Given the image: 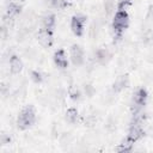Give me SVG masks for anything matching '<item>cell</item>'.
<instances>
[{
    "label": "cell",
    "mask_w": 153,
    "mask_h": 153,
    "mask_svg": "<svg viewBox=\"0 0 153 153\" xmlns=\"http://www.w3.org/2000/svg\"><path fill=\"white\" fill-rule=\"evenodd\" d=\"M35 120H36V112H35L33 106L26 105L25 108L22 109V111L18 115V118H17L18 128L22 130H25L33 124Z\"/></svg>",
    "instance_id": "6da1fadb"
},
{
    "label": "cell",
    "mask_w": 153,
    "mask_h": 153,
    "mask_svg": "<svg viewBox=\"0 0 153 153\" xmlns=\"http://www.w3.org/2000/svg\"><path fill=\"white\" fill-rule=\"evenodd\" d=\"M129 24V16L126 11H117L112 19V27L116 37H121L122 32L127 29Z\"/></svg>",
    "instance_id": "7a4b0ae2"
},
{
    "label": "cell",
    "mask_w": 153,
    "mask_h": 153,
    "mask_svg": "<svg viewBox=\"0 0 153 153\" xmlns=\"http://www.w3.org/2000/svg\"><path fill=\"white\" fill-rule=\"evenodd\" d=\"M147 91L143 88V87H140L137 88L134 94H133V106L135 108V112H137L141 108L145 106L146 102H147Z\"/></svg>",
    "instance_id": "3957f363"
},
{
    "label": "cell",
    "mask_w": 153,
    "mask_h": 153,
    "mask_svg": "<svg viewBox=\"0 0 153 153\" xmlns=\"http://www.w3.org/2000/svg\"><path fill=\"white\" fill-rule=\"evenodd\" d=\"M86 22V17L81 16V14H76L72 18L71 20V29L73 31V33L78 37L82 36L84 33V24Z\"/></svg>",
    "instance_id": "277c9868"
},
{
    "label": "cell",
    "mask_w": 153,
    "mask_h": 153,
    "mask_svg": "<svg viewBox=\"0 0 153 153\" xmlns=\"http://www.w3.org/2000/svg\"><path fill=\"white\" fill-rule=\"evenodd\" d=\"M37 39H38L41 45H43L45 48L51 47V44H53V31L51 30H47L44 27L39 29L38 33H37Z\"/></svg>",
    "instance_id": "5b68a950"
},
{
    "label": "cell",
    "mask_w": 153,
    "mask_h": 153,
    "mask_svg": "<svg viewBox=\"0 0 153 153\" xmlns=\"http://www.w3.org/2000/svg\"><path fill=\"white\" fill-rule=\"evenodd\" d=\"M71 60L74 66H80L84 62V50L79 44H73L71 47Z\"/></svg>",
    "instance_id": "8992f818"
},
{
    "label": "cell",
    "mask_w": 153,
    "mask_h": 153,
    "mask_svg": "<svg viewBox=\"0 0 153 153\" xmlns=\"http://www.w3.org/2000/svg\"><path fill=\"white\" fill-rule=\"evenodd\" d=\"M143 135H145V131H143V129H142V127L140 124H131L126 140H128V141H130V142L134 143L137 140H140Z\"/></svg>",
    "instance_id": "52a82bcc"
},
{
    "label": "cell",
    "mask_w": 153,
    "mask_h": 153,
    "mask_svg": "<svg viewBox=\"0 0 153 153\" xmlns=\"http://www.w3.org/2000/svg\"><path fill=\"white\" fill-rule=\"evenodd\" d=\"M54 62L60 68H67L68 67L67 55H66L63 49H59L57 51H55V54H54Z\"/></svg>",
    "instance_id": "ba28073f"
},
{
    "label": "cell",
    "mask_w": 153,
    "mask_h": 153,
    "mask_svg": "<svg viewBox=\"0 0 153 153\" xmlns=\"http://www.w3.org/2000/svg\"><path fill=\"white\" fill-rule=\"evenodd\" d=\"M94 59H96V61L99 63V65H106L109 61H110V59H111V54L109 53V50L108 49H104V48H100V49H98L97 51H96V54H94Z\"/></svg>",
    "instance_id": "9c48e42d"
},
{
    "label": "cell",
    "mask_w": 153,
    "mask_h": 153,
    "mask_svg": "<svg viewBox=\"0 0 153 153\" xmlns=\"http://www.w3.org/2000/svg\"><path fill=\"white\" fill-rule=\"evenodd\" d=\"M23 69V62L17 55H12L10 57V71L12 74H19Z\"/></svg>",
    "instance_id": "30bf717a"
},
{
    "label": "cell",
    "mask_w": 153,
    "mask_h": 153,
    "mask_svg": "<svg viewBox=\"0 0 153 153\" xmlns=\"http://www.w3.org/2000/svg\"><path fill=\"white\" fill-rule=\"evenodd\" d=\"M128 85H129V79H128V76H127V75H120V76L116 78V80H115V82H114V85H112V88H114L115 92L118 93V92L123 91L126 87H128Z\"/></svg>",
    "instance_id": "8fae6325"
},
{
    "label": "cell",
    "mask_w": 153,
    "mask_h": 153,
    "mask_svg": "<svg viewBox=\"0 0 153 153\" xmlns=\"http://www.w3.org/2000/svg\"><path fill=\"white\" fill-rule=\"evenodd\" d=\"M55 23H56L55 16H54V14H48V16H45V17L43 18V20H42V25H43L42 27L53 31V29H54V26H55Z\"/></svg>",
    "instance_id": "7c38bea8"
},
{
    "label": "cell",
    "mask_w": 153,
    "mask_h": 153,
    "mask_svg": "<svg viewBox=\"0 0 153 153\" xmlns=\"http://www.w3.org/2000/svg\"><path fill=\"white\" fill-rule=\"evenodd\" d=\"M22 11V6L17 2H10L7 5V10H6V14L7 16H11V17H14L17 14H19Z\"/></svg>",
    "instance_id": "4fadbf2b"
},
{
    "label": "cell",
    "mask_w": 153,
    "mask_h": 153,
    "mask_svg": "<svg viewBox=\"0 0 153 153\" xmlns=\"http://www.w3.org/2000/svg\"><path fill=\"white\" fill-rule=\"evenodd\" d=\"M78 110L75 109V108H69L68 110H67V112H66V120H67V122H69V123H74V122H76V120H78Z\"/></svg>",
    "instance_id": "5bb4252c"
},
{
    "label": "cell",
    "mask_w": 153,
    "mask_h": 153,
    "mask_svg": "<svg viewBox=\"0 0 153 153\" xmlns=\"http://www.w3.org/2000/svg\"><path fill=\"white\" fill-rule=\"evenodd\" d=\"M68 1L67 0H50V6L56 8V10H62L66 8L68 6Z\"/></svg>",
    "instance_id": "9a60e30c"
},
{
    "label": "cell",
    "mask_w": 153,
    "mask_h": 153,
    "mask_svg": "<svg viewBox=\"0 0 153 153\" xmlns=\"http://www.w3.org/2000/svg\"><path fill=\"white\" fill-rule=\"evenodd\" d=\"M131 149H133V142H130L128 140H126L124 142L120 143L118 147L116 148L117 152H130Z\"/></svg>",
    "instance_id": "2e32d148"
},
{
    "label": "cell",
    "mask_w": 153,
    "mask_h": 153,
    "mask_svg": "<svg viewBox=\"0 0 153 153\" xmlns=\"http://www.w3.org/2000/svg\"><path fill=\"white\" fill-rule=\"evenodd\" d=\"M69 97L72 100L76 102L80 99V91L76 88V87H71L69 88Z\"/></svg>",
    "instance_id": "e0dca14e"
},
{
    "label": "cell",
    "mask_w": 153,
    "mask_h": 153,
    "mask_svg": "<svg viewBox=\"0 0 153 153\" xmlns=\"http://www.w3.org/2000/svg\"><path fill=\"white\" fill-rule=\"evenodd\" d=\"M30 75H31L32 81H33V82H36V84H39V82H42V80H43L42 74H41L38 71H32V72L30 73Z\"/></svg>",
    "instance_id": "ac0fdd59"
},
{
    "label": "cell",
    "mask_w": 153,
    "mask_h": 153,
    "mask_svg": "<svg viewBox=\"0 0 153 153\" xmlns=\"http://www.w3.org/2000/svg\"><path fill=\"white\" fill-rule=\"evenodd\" d=\"M130 5H131L130 0H118V2H117V10L118 11H126L127 7L130 6Z\"/></svg>",
    "instance_id": "d6986e66"
},
{
    "label": "cell",
    "mask_w": 153,
    "mask_h": 153,
    "mask_svg": "<svg viewBox=\"0 0 153 153\" xmlns=\"http://www.w3.org/2000/svg\"><path fill=\"white\" fill-rule=\"evenodd\" d=\"M104 6H105V10H106V13H108V14H110V13L112 12L114 7H115L114 0H105V4H104Z\"/></svg>",
    "instance_id": "ffe728a7"
},
{
    "label": "cell",
    "mask_w": 153,
    "mask_h": 153,
    "mask_svg": "<svg viewBox=\"0 0 153 153\" xmlns=\"http://www.w3.org/2000/svg\"><path fill=\"white\" fill-rule=\"evenodd\" d=\"M10 142H11L10 135H7L6 133H2V134L0 135V143H1L2 146H5V145H7V143H10Z\"/></svg>",
    "instance_id": "44dd1931"
},
{
    "label": "cell",
    "mask_w": 153,
    "mask_h": 153,
    "mask_svg": "<svg viewBox=\"0 0 153 153\" xmlns=\"http://www.w3.org/2000/svg\"><path fill=\"white\" fill-rule=\"evenodd\" d=\"M19 1H25V0H19Z\"/></svg>",
    "instance_id": "7402d4cb"
}]
</instances>
